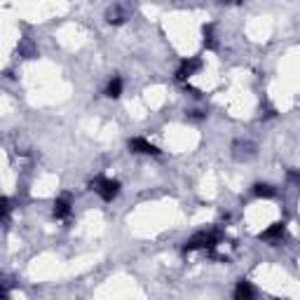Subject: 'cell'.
<instances>
[{
    "instance_id": "1",
    "label": "cell",
    "mask_w": 300,
    "mask_h": 300,
    "mask_svg": "<svg viewBox=\"0 0 300 300\" xmlns=\"http://www.w3.org/2000/svg\"><path fill=\"white\" fill-rule=\"evenodd\" d=\"M89 188H92L103 202H113V199L117 197V192H120V181L108 178V176H96L94 181L89 183Z\"/></svg>"
},
{
    "instance_id": "2",
    "label": "cell",
    "mask_w": 300,
    "mask_h": 300,
    "mask_svg": "<svg viewBox=\"0 0 300 300\" xmlns=\"http://www.w3.org/2000/svg\"><path fill=\"white\" fill-rule=\"evenodd\" d=\"M220 242V235L218 232H197V235H192L188 242L183 244V253H190V251H197V249H213V246Z\"/></svg>"
},
{
    "instance_id": "3",
    "label": "cell",
    "mask_w": 300,
    "mask_h": 300,
    "mask_svg": "<svg viewBox=\"0 0 300 300\" xmlns=\"http://www.w3.org/2000/svg\"><path fill=\"white\" fill-rule=\"evenodd\" d=\"M199 68H202V59H197V56H190V59L181 61V66H178V70H176V80L178 82H185L190 75L197 73Z\"/></svg>"
},
{
    "instance_id": "4",
    "label": "cell",
    "mask_w": 300,
    "mask_h": 300,
    "mask_svg": "<svg viewBox=\"0 0 300 300\" xmlns=\"http://www.w3.org/2000/svg\"><path fill=\"white\" fill-rule=\"evenodd\" d=\"M129 150L131 153H138V155H160V148L153 145L150 141L136 136V138H129Z\"/></svg>"
},
{
    "instance_id": "5",
    "label": "cell",
    "mask_w": 300,
    "mask_h": 300,
    "mask_svg": "<svg viewBox=\"0 0 300 300\" xmlns=\"http://www.w3.org/2000/svg\"><path fill=\"white\" fill-rule=\"evenodd\" d=\"M232 298H235V300H256V288H253L246 279H239L237 286H235Z\"/></svg>"
},
{
    "instance_id": "6",
    "label": "cell",
    "mask_w": 300,
    "mask_h": 300,
    "mask_svg": "<svg viewBox=\"0 0 300 300\" xmlns=\"http://www.w3.org/2000/svg\"><path fill=\"white\" fill-rule=\"evenodd\" d=\"M52 213H54V218H59V220L68 218V216H70V195H63V197L56 199Z\"/></svg>"
},
{
    "instance_id": "7",
    "label": "cell",
    "mask_w": 300,
    "mask_h": 300,
    "mask_svg": "<svg viewBox=\"0 0 300 300\" xmlns=\"http://www.w3.org/2000/svg\"><path fill=\"white\" fill-rule=\"evenodd\" d=\"M284 230H286L284 223H272L265 232H260V239H265V242H277V239L284 237Z\"/></svg>"
},
{
    "instance_id": "8",
    "label": "cell",
    "mask_w": 300,
    "mask_h": 300,
    "mask_svg": "<svg viewBox=\"0 0 300 300\" xmlns=\"http://www.w3.org/2000/svg\"><path fill=\"white\" fill-rule=\"evenodd\" d=\"M106 19H108V24H124V19H127V12H124L122 5H113L106 12Z\"/></svg>"
},
{
    "instance_id": "9",
    "label": "cell",
    "mask_w": 300,
    "mask_h": 300,
    "mask_svg": "<svg viewBox=\"0 0 300 300\" xmlns=\"http://www.w3.org/2000/svg\"><path fill=\"white\" fill-rule=\"evenodd\" d=\"M122 78H120V75H113V78H110V82H108V87H106V96H108V99H117V96L122 94Z\"/></svg>"
},
{
    "instance_id": "10",
    "label": "cell",
    "mask_w": 300,
    "mask_h": 300,
    "mask_svg": "<svg viewBox=\"0 0 300 300\" xmlns=\"http://www.w3.org/2000/svg\"><path fill=\"white\" fill-rule=\"evenodd\" d=\"M253 195L260 197V199H270V197L277 195V190H274L272 185H267V183H256L253 185Z\"/></svg>"
},
{
    "instance_id": "11",
    "label": "cell",
    "mask_w": 300,
    "mask_h": 300,
    "mask_svg": "<svg viewBox=\"0 0 300 300\" xmlns=\"http://www.w3.org/2000/svg\"><path fill=\"white\" fill-rule=\"evenodd\" d=\"M202 33H204V47L206 49H216V47H218L216 35H213V24H206V26L202 28Z\"/></svg>"
},
{
    "instance_id": "12",
    "label": "cell",
    "mask_w": 300,
    "mask_h": 300,
    "mask_svg": "<svg viewBox=\"0 0 300 300\" xmlns=\"http://www.w3.org/2000/svg\"><path fill=\"white\" fill-rule=\"evenodd\" d=\"M10 209H12V206H10V199L3 197V218L5 220H7V216H10Z\"/></svg>"
},
{
    "instance_id": "13",
    "label": "cell",
    "mask_w": 300,
    "mask_h": 300,
    "mask_svg": "<svg viewBox=\"0 0 300 300\" xmlns=\"http://www.w3.org/2000/svg\"><path fill=\"white\" fill-rule=\"evenodd\" d=\"M190 117L192 120H202V117H204V110H190Z\"/></svg>"
}]
</instances>
